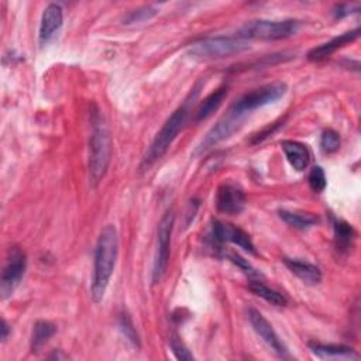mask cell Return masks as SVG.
Wrapping results in <instances>:
<instances>
[{"label":"cell","instance_id":"cell-24","mask_svg":"<svg viewBox=\"0 0 361 361\" xmlns=\"http://www.w3.org/2000/svg\"><path fill=\"white\" fill-rule=\"evenodd\" d=\"M340 144H341L340 134L336 130L327 128L322 133V135H320V148L324 154H333V152L338 151Z\"/></svg>","mask_w":361,"mask_h":361},{"label":"cell","instance_id":"cell-8","mask_svg":"<svg viewBox=\"0 0 361 361\" xmlns=\"http://www.w3.org/2000/svg\"><path fill=\"white\" fill-rule=\"evenodd\" d=\"M27 269V255L20 247H11L6 258L1 278H0V296L7 299L14 293Z\"/></svg>","mask_w":361,"mask_h":361},{"label":"cell","instance_id":"cell-22","mask_svg":"<svg viewBox=\"0 0 361 361\" xmlns=\"http://www.w3.org/2000/svg\"><path fill=\"white\" fill-rule=\"evenodd\" d=\"M279 217L289 226L299 228V230H305L309 228L312 226H314L319 219L313 214L309 213H296V212H289V210H279Z\"/></svg>","mask_w":361,"mask_h":361},{"label":"cell","instance_id":"cell-9","mask_svg":"<svg viewBox=\"0 0 361 361\" xmlns=\"http://www.w3.org/2000/svg\"><path fill=\"white\" fill-rule=\"evenodd\" d=\"M244 117L234 113L233 110L228 109V111L226 113V116H223L206 134V137L200 141V144L197 145V148L195 149V155L203 154L207 149H210L212 147L217 145L219 142L224 141L226 138H228L233 133L237 131V128L241 126Z\"/></svg>","mask_w":361,"mask_h":361},{"label":"cell","instance_id":"cell-30","mask_svg":"<svg viewBox=\"0 0 361 361\" xmlns=\"http://www.w3.org/2000/svg\"><path fill=\"white\" fill-rule=\"evenodd\" d=\"M357 10H358V7L340 4V6H337V11H334V16H336V18H341V17H345V16H348V14L357 11Z\"/></svg>","mask_w":361,"mask_h":361},{"label":"cell","instance_id":"cell-26","mask_svg":"<svg viewBox=\"0 0 361 361\" xmlns=\"http://www.w3.org/2000/svg\"><path fill=\"white\" fill-rule=\"evenodd\" d=\"M307 182H309V186L313 192H316V193L323 192L326 185H327V179H326V173H324L323 168L322 166H313L312 171L309 172Z\"/></svg>","mask_w":361,"mask_h":361},{"label":"cell","instance_id":"cell-25","mask_svg":"<svg viewBox=\"0 0 361 361\" xmlns=\"http://www.w3.org/2000/svg\"><path fill=\"white\" fill-rule=\"evenodd\" d=\"M157 14H158V8L155 6H142L140 8H135V10L130 11L124 18V24L142 23V21H147V20L152 18Z\"/></svg>","mask_w":361,"mask_h":361},{"label":"cell","instance_id":"cell-29","mask_svg":"<svg viewBox=\"0 0 361 361\" xmlns=\"http://www.w3.org/2000/svg\"><path fill=\"white\" fill-rule=\"evenodd\" d=\"M281 124H278V123H274V124H269L265 130H262L261 133H258V134H255L254 135V138H252V142L254 144H257V142H261L262 140H265L268 135H271L272 133H275L276 131V128L279 127Z\"/></svg>","mask_w":361,"mask_h":361},{"label":"cell","instance_id":"cell-5","mask_svg":"<svg viewBox=\"0 0 361 361\" xmlns=\"http://www.w3.org/2000/svg\"><path fill=\"white\" fill-rule=\"evenodd\" d=\"M286 90H288V86L285 82H272V83L262 85L257 89H252V90L244 93L237 102H234V104L230 107V110L245 117L248 113H251L259 107L275 103L276 100H279L281 97L285 96Z\"/></svg>","mask_w":361,"mask_h":361},{"label":"cell","instance_id":"cell-12","mask_svg":"<svg viewBox=\"0 0 361 361\" xmlns=\"http://www.w3.org/2000/svg\"><path fill=\"white\" fill-rule=\"evenodd\" d=\"M63 24V11L62 7L56 3L48 4L41 16L39 31H38V42L41 47L48 45L55 35L59 32Z\"/></svg>","mask_w":361,"mask_h":361},{"label":"cell","instance_id":"cell-3","mask_svg":"<svg viewBox=\"0 0 361 361\" xmlns=\"http://www.w3.org/2000/svg\"><path fill=\"white\" fill-rule=\"evenodd\" d=\"M189 104L190 102L186 100L165 120V123L162 124L159 131L155 134L152 142L149 144L148 149L145 151L141 159V164H140L141 172H147L157 161H159L166 154L173 140L176 138V135L179 134V131L186 123V118L189 114Z\"/></svg>","mask_w":361,"mask_h":361},{"label":"cell","instance_id":"cell-11","mask_svg":"<svg viewBox=\"0 0 361 361\" xmlns=\"http://www.w3.org/2000/svg\"><path fill=\"white\" fill-rule=\"evenodd\" d=\"M212 237L217 243H231L250 254H254V255L257 254L255 245H254L252 240L250 238L248 233H245L243 228H240L231 223L213 220L212 221Z\"/></svg>","mask_w":361,"mask_h":361},{"label":"cell","instance_id":"cell-18","mask_svg":"<svg viewBox=\"0 0 361 361\" xmlns=\"http://www.w3.org/2000/svg\"><path fill=\"white\" fill-rule=\"evenodd\" d=\"M226 96H227V87H219L217 90L207 94L199 103V106L196 109V113H195V120L199 123V121H203V120L209 118L221 106Z\"/></svg>","mask_w":361,"mask_h":361},{"label":"cell","instance_id":"cell-27","mask_svg":"<svg viewBox=\"0 0 361 361\" xmlns=\"http://www.w3.org/2000/svg\"><path fill=\"white\" fill-rule=\"evenodd\" d=\"M171 350L178 360H193L195 358L193 354L188 350V347L178 337L171 338Z\"/></svg>","mask_w":361,"mask_h":361},{"label":"cell","instance_id":"cell-23","mask_svg":"<svg viewBox=\"0 0 361 361\" xmlns=\"http://www.w3.org/2000/svg\"><path fill=\"white\" fill-rule=\"evenodd\" d=\"M118 327L121 330V333L124 334V337L137 348H140L141 343H140V336L134 327L133 320L130 319V316L127 313H121L118 317Z\"/></svg>","mask_w":361,"mask_h":361},{"label":"cell","instance_id":"cell-21","mask_svg":"<svg viewBox=\"0 0 361 361\" xmlns=\"http://www.w3.org/2000/svg\"><path fill=\"white\" fill-rule=\"evenodd\" d=\"M355 231L351 224L345 221H336L334 223V245L337 251L344 252L347 251L354 241Z\"/></svg>","mask_w":361,"mask_h":361},{"label":"cell","instance_id":"cell-7","mask_svg":"<svg viewBox=\"0 0 361 361\" xmlns=\"http://www.w3.org/2000/svg\"><path fill=\"white\" fill-rule=\"evenodd\" d=\"M175 224V212L173 209H168L165 214L161 217L157 230V251L152 267V283H159L164 278L171 255V237Z\"/></svg>","mask_w":361,"mask_h":361},{"label":"cell","instance_id":"cell-15","mask_svg":"<svg viewBox=\"0 0 361 361\" xmlns=\"http://www.w3.org/2000/svg\"><path fill=\"white\" fill-rule=\"evenodd\" d=\"M281 148L288 159V162L290 164V166L298 171L302 172L307 168L309 162H310V152L306 144L295 141V140H283L281 141Z\"/></svg>","mask_w":361,"mask_h":361},{"label":"cell","instance_id":"cell-10","mask_svg":"<svg viewBox=\"0 0 361 361\" xmlns=\"http://www.w3.org/2000/svg\"><path fill=\"white\" fill-rule=\"evenodd\" d=\"M248 320L254 329V331L261 337V340L282 360L290 358L289 351L283 341L279 338L278 333L274 330L272 324L257 310V309H250L248 310Z\"/></svg>","mask_w":361,"mask_h":361},{"label":"cell","instance_id":"cell-4","mask_svg":"<svg viewBox=\"0 0 361 361\" xmlns=\"http://www.w3.org/2000/svg\"><path fill=\"white\" fill-rule=\"evenodd\" d=\"M302 27L299 20H255L243 25L237 37L247 39H262V41H276L285 39L295 35Z\"/></svg>","mask_w":361,"mask_h":361},{"label":"cell","instance_id":"cell-31","mask_svg":"<svg viewBox=\"0 0 361 361\" xmlns=\"http://www.w3.org/2000/svg\"><path fill=\"white\" fill-rule=\"evenodd\" d=\"M0 329H1V336H0L1 337V343H4L7 340V337H8V333H10V326L7 324V322L4 319L1 320V327Z\"/></svg>","mask_w":361,"mask_h":361},{"label":"cell","instance_id":"cell-6","mask_svg":"<svg viewBox=\"0 0 361 361\" xmlns=\"http://www.w3.org/2000/svg\"><path fill=\"white\" fill-rule=\"evenodd\" d=\"M247 49H250L248 42L238 38L237 35L234 37L219 35V37L202 38L193 42L189 51L192 55L199 58H224V56L241 54Z\"/></svg>","mask_w":361,"mask_h":361},{"label":"cell","instance_id":"cell-19","mask_svg":"<svg viewBox=\"0 0 361 361\" xmlns=\"http://www.w3.org/2000/svg\"><path fill=\"white\" fill-rule=\"evenodd\" d=\"M56 333V326L48 320H38L34 324L31 334V351L38 353Z\"/></svg>","mask_w":361,"mask_h":361},{"label":"cell","instance_id":"cell-14","mask_svg":"<svg viewBox=\"0 0 361 361\" xmlns=\"http://www.w3.org/2000/svg\"><path fill=\"white\" fill-rule=\"evenodd\" d=\"M360 37V28H354L351 31H347V32H343L340 34L338 37H334L331 38L330 41L324 42V44H320L319 47H314L312 48L309 52H307V59L310 62H322L327 58H330L336 51H338L340 48H343L344 45L355 41L357 38Z\"/></svg>","mask_w":361,"mask_h":361},{"label":"cell","instance_id":"cell-13","mask_svg":"<svg viewBox=\"0 0 361 361\" xmlns=\"http://www.w3.org/2000/svg\"><path fill=\"white\" fill-rule=\"evenodd\" d=\"M245 195L233 183H223L217 189L216 207L219 212L226 214H238L244 210Z\"/></svg>","mask_w":361,"mask_h":361},{"label":"cell","instance_id":"cell-2","mask_svg":"<svg viewBox=\"0 0 361 361\" xmlns=\"http://www.w3.org/2000/svg\"><path fill=\"white\" fill-rule=\"evenodd\" d=\"M111 158V137L100 110L93 106L90 110L89 138V182L96 188L107 173Z\"/></svg>","mask_w":361,"mask_h":361},{"label":"cell","instance_id":"cell-16","mask_svg":"<svg viewBox=\"0 0 361 361\" xmlns=\"http://www.w3.org/2000/svg\"><path fill=\"white\" fill-rule=\"evenodd\" d=\"M285 265L288 267V269L298 276L303 283L306 285H317L322 282V271L317 265L309 262V261H303L300 258H285L283 259Z\"/></svg>","mask_w":361,"mask_h":361},{"label":"cell","instance_id":"cell-28","mask_svg":"<svg viewBox=\"0 0 361 361\" xmlns=\"http://www.w3.org/2000/svg\"><path fill=\"white\" fill-rule=\"evenodd\" d=\"M230 259L235 264V265H238L241 269H244V272L245 274H248V275H257V272L251 268V265L244 259V258H241L238 254H235V252H231L230 254Z\"/></svg>","mask_w":361,"mask_h":361},{"label":"cell","instance_id":"cell-17","mask_svg":"<svg viewBox=\"0 0 361 361\" xmlns=\"http://www.w3.org/2000/svg\"><path fill=\"white\" fill-rule=\"evenodd\" d=\"M307 345L313 355H316L317 358H323V360H326V358L327 360H334V358L358 360L360 358L358 353L354 348H351L348 345H343V344H324V343L310 341Z\"/></svg>","mask_w":361,"mask_h":361},{"label":"cell","instance_id":"cell-20","mask_svg":"<svg viewBox=\"0 0 361 361\" xmlns=\"http://www.w3.org/2000/svg\"><path fill=\"white\" fill-rule=\"evenodd\" d=\"M248 289L254 295L262 298L264 300H267L268 303H271L274 306H285L288 303V299H286V296L283 293H281V292L267 286L261 281H251L248 283Z\"/></svg>","mask_w":361,"mask_h":361},{"label":"cell","instance_id":"cell-1","mask_svg":"<svg viewBox=\"0 0 361 361\" xmlns=\"http://www.w3.org/2000/svg\"><path fill=\"white\" fill-rule=\"evenodd\" d=\"M118 257V233L114 224L102 228L93 255V275L90 285V296L94 303H100L107 290L109 282L116 268Z\"/></svg>","mask_w":361,"mask_h":361}]
</instances>
